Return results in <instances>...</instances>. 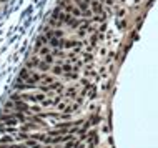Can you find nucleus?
Returning a JSON list of instances; mask_svg holds the SVG:
<instances>
[{
	"mask_svg": "<svg viewBox=\"0 0 158 148\" xmlns=\"http://www.w3.org/2000/svg\"><path fill=\"white\" fill-rule=\"evenodd\" d=\"M15 110H19L20 113H30V106L27 105V103L24 100H20V102H15Z\"/></svg>",
	"mask_w": 158,
	"mask_h": 148,
	"instance_id": "1",
	"label": "nucleus"
},
{
	"mask_svg": "<svg viewBox=\"0 0 158 148\" xmlns=\"http://www.w3.org/2000/svg\"><path fill=\"white\" fill-rule=\"evenodd\" d=\"M47 37H43V35H40V37L37 38V42H35V52H40V50H42V45H43V43H48L47 42Z\"/></svg>",
	"mask_w": 158,
	"mask_h": 148,
	"instance_id": "2",
	"label": "nucleus"
},
{
	"mask_svg": "<svg viewBox=\"0 0 158 148\" xmlns=\"http://www.w3.org/2000/svg\"><path fill=\"white\" fill-rule=\"evenodd\" d=\"M40 80H42V75H38V73H32L30 77H28V80H27V82H28L30 85H35L37 82H40Z\"/></svg>",
	"mask_w": 158,
	"mask_h": 148,
	"instance_id": "3",
	"label": "nucleus"
},
{
	"mask_svg": "<svg viewBox=\"0 0 158 148\" xmlns=\"http://www.w3.org/2000/svg\"><path fill=\"white\" fill-rule=\"evenodd\" d=\"M48 43H50L52 47H60L62 45V40H58L57 37H52V38H48Z\"/></svg>",
	"mask_w": 158,
	"mask_h": 148,
	"instance_id": "4",
	"label": "nucleus"
},
{
	"mask_svg": "<svg viewBox=\"0 0 158 148\" xmlns=\"http://www.w3.org/2000/svg\"><path fill=\"white\" fill-rule=\"evenodd\" d=\"M92 8H93V12H102V10H103L102 3L97 2V0H93V2H92Z\"/></svg>",
	"mask_w": 158,
	"mask_h": 148,
	"instance_id": "5",
	"label": "nucleus"
},
{
	"mask_svg": "<svg viewBox=\"0 0 158 148\" xmlns=\"http://www.w3.org/2000/svg\"><path fill=\"white\" fill-rule=\"evenodd\" d=\"M28 77H30L28 70H27V68H22V72H20V78H24L25 82H27V80H28Z\"/></svg>",
	"mask_w": 158,
	"mask_h": 148,
	"instance_id": "6",
	"label": "nucleus"
},
{
	"mask_svg": "<svg viewBox=\"0 0 158 148\" xmlns=\"http://www.w3.org/2000/svg\"><path fill=\"white\" fill-rule=\"evenodd\" d=\"M13 141V137H3L0 138V145H5V143H12Z\"/></svg>",
	"mask_w": 158,
	"mask_h": 148,
	"instance_id": "7",
	"label": "nucleus"
},
{
	"mask_svg": "<svg viewBox=\"0 0 158 148\" xmlns=\"http://www.w3.org/2000/svg\"><path fill=\"white\" fill-rule=\"evenodd\" d=\"M0 130H2V132H8V133H15L17 132V128L15 127H10V125H8V127H2Z\"/></svg>",
	"mask_w": 158,
	"mask_h": 148,
	"instance_id": "8",
	"label": "nucleus"
},
{
	"mask_svg": "<svg viewBox=\"0 0 158 148\" xmlns=\"http://www.w3.org/2000/svg\"><path fill=\"white\" fill-rule=\"evenodd\" d=\"M10 100L12 102H20L22 100V95H20V93H13V95H10Z\"/></svg>",
	"mask_w": 158,
	"mask_h": 148,
	"instance_id": "9",
	"label": "nucleus"
},
{
	"mask_svg": "<svg viewBox=\"0 0 158 148\" xmlns=\"http://www.w3.org/2000/svg\"><path fill=\"white\" fill-rule=\"evenodd\" d=\"M40 70H43V72H47V70H50V67H48V63L47 62H40Z\"/></svg>",
	"mask_w": 158,
	"mask_h": 148,
	"instance_id": "10",
	"label": "nucleus"
},
{
	"mask_svg": "<svg viewBox=\"0 0 158 148\" xmlns=\"http://www.w3.org/2000/svg\"><path fill=\"white\" fill-rule=\"evenodd\" d=\"M32 128H35V125L33 123H27V125L22 127V132H27V130H32Z\"/></svg>",
	"mask_w": 158,
	"mask_h": 148,
	"instance_id": "11",
	"label": "nucleus"
},
{
	"mask_svg": "<svg viewBox=\"0 0 158 148\" xmlns=\"http://www.w3.org/2000/svg\"><path fill=\"white\" fill-rule=\"evenodd\" d=\"M27 145L33 148V146H38V143H37V140H28V141H27Z\"/></svg>",
	"mask_w": 158,
	"mask_h": 148,
	"instance_id": "12",
	"label": "nucleus"
},
{
	"mask_svg": "<svg viewBox=\"0 0 158 148\" xmlns=\"http://www.w3.org/2000/svg\"><path fill=\"white\" fill-rule=\"evenodd\" d=\"M45 62H47V63H52V62H53V57H52V55H45Z\"/></svg>",
	"mask_w": 158,
	"mask_h": 148,
	"instance_id": "13",
	"label": "nucleus"
},
{
	"mask_svg": "<svg viewBox=\"0 0 158 148\" xmlns=\"http://www.w3.org/2000/svg\"><path fill=\"white\" fill-rule=\"evenodd\" d=\"M53 73H55V75H60V73H62V67H55V68H53Z\"/></svg>",
	"mask_w": 158,
	"mask_h": 148,
	"instance_id": "14",
	"label": "nucleus"
},
{
	"mask_svg": "<svg viewBox=\"0 0 158 148\" xmlns=\"http://www.w3.org/2000/svg\"><path fill=\"white\" fill-rule=\"evenodd\" d=\"M40 53H42V55H50V50H48V48H42Z\"/></svg>",
	"mask_w": 158,
	"mask_h": 148,
	"instance_id": "15",
	"label": "nucleus"
},
{
	"mask_svg": "<svg viewBox=\"0 0 158 148\" xmlns=\"http://www.w3.org/2000/svg\"><path fill=\"white\" fill-rule=\"evenodd\" d=\"M62 35H63V33L60 32V30H57V32H55V37H62Z\"/></svg>",
	"mask_w": 158,
	"mask_h": 148,
	"instance_id": "16",
	"label": "nucleus"
},
{
	"mask_svg": "<svg viewBox=\"0 0 158 148\" xmlns=\"http://www.w3.org/2000/svg\"><path fill=\"white\" fill-rule=\"evenodd\" d=\"M19 148H27V146L25 145H19Z\"/></svg>",
	"mask_w": 158,
	"mask_h": 148,
	"instance_id": "17",
	"label": "nucleus"
},
{
	"mask_svg": "<svg viewBox=\"0 0 158 148\" xmlns=\"http://www.w3.org/2000/svg\"><path fill=\"white\" fill-rule=\"evenodd\" d=\"M0 2H5V0H0Z\"/></svg>",
	"mask_w": 158,
	"mask_h": 148,
	"instance_id": "18",
	"label": "nucleus"
}]
</instances>
